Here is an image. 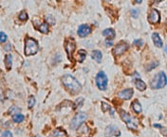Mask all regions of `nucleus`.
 I'll return each mask as SVG.
<instances>
[{
  "instance_id": "nucleus-17",
  "label": "nucleus",
  "mask_w": 167,
  "mask_h": 137,
  "mask_svg": "<svg viewBox=\"0 0 167 137\" xmlns=\"http://www.w3.org/2000/svg\"><path fill=\"white\" fill-rule=\"evenodd\" d=\"M91 58L93 59L94 61H96L97 63H101L102 58H103V54L101 51L99 50H93L91 53Z\"/></svg>"
},
{
  "instance_id": "nucleus-7",
  "label": "nucleus",
  "mask_w": 167,
  "mask_h": 137,
  "mask_svg": "<svg viewBox=\"0 0 167 137\" xmlns=\"http://www.w3.org/2000/svg\"><path fill=\"white\" fill-rule=\"evenodd\" d=\"M75 46H76V43L72 38H69L66 40L65 47H66V50L67 52V57H69L70 60H71V55H72L73 51L75 50Z\"/></svg>"
},
{
  "instance_id": "nucleus-1",
  "label": "nucleus",
  "mask_w": 167,
  "mask_h": 137,
  "mask_svg": "<svg viewBox=\"0 0 167 137\" xmlns=\"http://www.w3.org/2000/svg\"><path fill=\"white\" fill-rule=\"evenodd\" d=\"M61 80H62V83L64 84V86L71 94H77V93H79L82 90V85L71 75H65Z\"/></svg>"
},
{
  "instance_id": "nucleus-16",
  "label": "nucleus",
  "mask_w": 167,
  "mask_h": 137,
  "mask_svg": "<svg viewBox=\"0 0 167 137\" xmlns=\"http://www.w3.org/2000/svg\"><path fill=\"white\" fill-rule=\"evenodd\" d=\"M152 40L155 46L157 47H162V40L160 39V37L158 33H153L152 34Z\"/></svg>"
},
{
  "instance_id": "nucleus-24",
  "label": "nucleus",
  "mask_w": 167,
  "mask_h": 137,
  "mask_svg": "<svg viewBox=\"0 0 167 137\" xmlns=\"http://www.w3.org/2000/svg\"><path fill=\"white\" fill-rule=\"evenodd\" d=\"M35 104V97L33 96H30L29 97V101H28V106H29V108H32L33 106Z\"/></svg>"
},
{
  "instance_id": "nucleus-33",
  "label": "nucleus",
  "mask_w": 167,
  "mask_h": 137,
  "mask_svg": "<svg viewBox=\"0 0 167 137\" xmlns=\"http://www.w3.org/2000/svg\"><path fill=\"white\" fill-rule=\"evenodd\" d=\"M131 13L134 17H138V14H139V11L138 10H131Z\"/></svg>"
},
{
  "instance_id": "nucleus-29",
  "label": "nucleus",
  "mask_w": 167,
  "mask_h": 137,
  "mask_svg": "<svg viewBox=\"0 0 167 137\" xmlns=\"http://www.w3.org/2000/svg\"><path fill=\"white\" fill-rule=\"evenodd\" d=\"M1 137H12V134L10 130H5V132L2 133Z\"/></svg>"
},
{
  "instance_id": "nucleus-8",
  "label": "nucleus",
  "mask_w": 167,
  "mask_h": 137,
  "mask_svg": "<svg viewBox=\"0 0 167 137\" xmlns=\"http://www.w3.org/2000/svg\"><path fill=\"white\" fill-rule=\"evenodd\" d=\"M128 45L125 42H122V43H119L118 45H117L114 49H113V54L117 55V56H119V55H122L125 53L127 49H128Z\"/></svg>"
},
{
  "instance_id": "nucleus-3",
  "label": "nucleus",
  "mask_w": 167,
  "mask_h": 137,
  "mask_svg": "<svg viewBox=\"0 0 167 137\" xmlns=\"http://www.w3.org/2000/svg\"><path fill=\"white\" fill-rule=\"evenodd\" d=\"M166 84H167V77L165 73L159 72L154 77L150 85H151V88L153 89H162Z\"/></svg>"
},
{
  "instance_id": "nucleus-2",
  "label": "nucleus",
  "mask_w": 167,
  "mask_h": 137,
  "mask_svg": "<svg viewBox=\"0 0 167 137\" xmlns=\"http://www.w3.org/2000/svg\"><path fill=\"white\" fill-rule=\"evenodd\" d=\"M120 115H121V117L122 119L125 122L126 126L128 129H130L132 130H136L139 126V121L137 118L133 117L132 115H130L128 113L125 112L123 110H120Z\"/></svg>"
},
{
  "instance_id": "nucleus-5",
  "label": "nucleus",
  "mask_w": 167,
  "mask_h": 137,
  "mask_svg": "<svg viewBox=\"0 0 167 137\" xmlns=\"http://www.w3.org/2000/svg\"><path fill=\"white\" fill-rule=\"evenodd\" d=\"M107 82H108V79L107 77L106 73L104 71H100L96 76V84L97 87L100 90H106L107 88Z\"/></svg>"
},
{
  "instance_id": "nucleus-32",
  "label": "nucleus",
  "mask_w": 167,
  "mask_h": 137,
  "mask_svg": "<svg viewBox=\"0 0 167 137\" xmlns=\"http://www.w3.org/2000/svg\"><path fill=\"white\" fill-rule=\"evenodd\" d=\"M134 45H139L140 46H143V41H141V40H136L134 42Z\"/></svg>"
},
{
  "instance_id": "nucleus-31",
  "label": "nucleus",
  "mask_w": 167,
  "mask_h": 137,
  "mask_svg": "<svg viewBox=\"0 0 167 137\" xmlns=\"http://www.w3.org/2000/svg\"><path fill=\"white\" fill-rule=\"evenodd\" d=\"M4 49L6 51H11V43H7V45H5V46H4Z\"/></svg>"
},
{
  "instance_id": "nucleus-18",
  "label": "nucleus",
  "mask_w": 167,
  "mask_h": 137,
  "mask_svg": "<svg viewBox=\"0 0 167 137\" xmlns=\"http://www.w3.org/2000/svg\"><path fill=\"white\" fill-rule=\"evenodd\" d=\"M135 85H136V88H137L138 90H140V91H144L146 89V84L141 79H137V80H136Z\"/></svg>"
},
{
  "instance_id": "nucleus-25",
  "label": "nucleus",
  "mask_w": 167,
  "mask_h": 137,
  "mask_svg": "<svg viewBox=\"0 0 167 137\" xmlns=\"http://www.w3.org/2000/svg\"><path fill=\"white\" fill-rule=\"evenodd\" d=\"M46 23L47 24H49V25H54L55 24V19L53 18V16L47 15L46 16Z\"/></svg>"
},
{
  "instance_id": "nucleus-11",
  "label": "nucleus",
  "mask_w": 167,
  "mask_h": 137,
  "mask_svg": "<svg viewBox=\"0 0 167 137\" xmlns=\"http://www.w3.org/2000/svg\"><path fill=\"white\" fill-rule=\"evenodd\" d=\"M91 32V28L88 25H81L78 28V35L80 37H86Z\"/></svg>"
},
{
  "instance_id": "nucleus-26",
  "label": "nucleus",
  "mask_w": 167,
  "mask_h": 137,
  "mask_svg": "<svg viewBox=\"0 0 167 137\" xmlns=\"http://www.w3.org/2000/svg\"><path fill=\"white\" fill-rule=\"evenodd\" d=\"M19 19H20L21 21H24V22L28 20V14H27V12L25 11V10H23V11L20 12V14H19Z\"/></svg>"
},
{
  "instance_id": "nucleus-9",
  "label": "nucleus",
  "mask_w": 167,
  "mask_h": 137,
  "mask_svg": "<svg viewBox=\"0 0 167 137\" xmlns=\"http://www.w3.org/2000/svg\"><path fill=\"white\" fill-rule=\"evenodd\" d=\"M160 20V13L156 9H153L148 15V21L151 24H158Z\"/></svg>"
},
{
  "instance_id": "nucleus-30",
  "label": "nucleus",
  "mask_w": 167,
  "mask_h": 137,
  "mask_svg": "<svg viewBox=\"0 0 167 137\" xmlns=\"http://www.w3.org/2000/svg\"><path fill=\"white\" fill-rule=\"evenodd\" d=\"M83 102H84V98H82V97L78 98L77 102H75V106H76V108H77V106H79V107H81L82 104H83Z\"/></svg>"
},
{
  "instance_id": "nucleus-12",
  "label": "nucleus",
  "mask_w": 167,
  "mask_h": 137,
  "mask_svg": "<svg viewBox=\"0 0 167 137\" xmlns=\"http://www.w3.org/2000/svg\"><path fill=\"white\" fill-rule=\"evenodd\" d=\"M133 96V90L131 88L129 89H125L121 91L119 94H118V97L122 99H125V100H127V99H130Z\"/></svg>"
},
{
  "instance_id": "nucleus-28",
  "label": "nucleus",
  "mask_w": 167,
  "mask_h": 137,
  "mask_svg": "<svg viewBox=\"0 0 167 137\" xmlns=\"http://www.w3.org/2000/svg\"><path fill=\"white\" fill-rule=\"evenodd\" d=\"M7 35H6L3 31H1L0 32V42L1 43H4V42H6V40H7Z\"/></svg>"
},
{
  "instance_id": "nucleus-14",
  "label": "nucleus",
  "mask_w": 167,
  "mask_h": 137,
  "mask_svg": "<svg viewBox=\"0 0 167 137\" xmlns=\"http://www.w3.org/2000/svg\"><path fill=\"white\" fill-rule=\"evenodd\" d=\"M48 137H67V134L63 129H56L49 134Z\"/></svg>"
},
{
  "instance_id": "nucleus-23",
  "label": "nucleus",
  "mask_w": 167,
  "mask_h": 137,
  "mask_svg": "<svg viewBox=\"0 0 167 137\" xmlns=\"http://www.w3.org/2000/svg\"><path fill=\"white\" fill-rule=\"evenodd\" d=\"M38 29L40 30V31L42 32V33H48V29H49V28H48V24H47V23H42L40 26L38 27Z\"/></svg>"
},
{
  "instance_id": "nucleus-15",
  "label": "nucleus",
  "mask_w": 167,
  "mask_h": 137,
  "mask_svg": "<svg viewBox=\"0 0 167 137\" xmlns=\"http://www.w3.org/2000/svg\"><path fill=\"white\" fill-rule=\"evenodd\" d=\"M103 35L104 37H107V40H113L114 39V37L116 35L115 31H114V29L112 28H107V29H104V31H103Z\"/></svg>"
},
{
  "instance_id": "nucleus-4",
  "label": "nucleus",
  "mask_w": 167,
  "mask_h": 137,
  "mask_svg": "<svg viewBox=\"0 0 167 137\" xmlns=\"http://www.w3.org/2000/svg\"><path fill=\"white\" fill-rule=\"evenodd\" d=\"M39 46L38 42L32 38H28L25 40V54L27 56L29 55H35L38 52Z\"/></svg>"
},
{
  "instance_id": "nucleus-19",
  "label": "nucleus",
  "mask_w": 167,
  "mask_h": 137,
  "mask_svg": "<svg viewBox=\"0 0 167 137\" xmlns=\"http://www.w3.org/2000/svg\"><path fill=\"white\" fill-rule=\"evenodd\" d=\"M86 58V51L84 50V49H80L78 50V53H77V60L79 63H83L84 60Z\"/></svg>"
},
{
  "instance_id": "nucleus-21",
  "label": "nucleus",
  "mask_w": 167,
  "mask_h": 137,
  "mask_svg": "<svg viewBox=\"0 0 167 137\" xmlns=\"http://www.w3.org/2000/svg\"><path fill=\"white\" fill-rule=\"evenodd\" d=\"M131 106H132V109L134 110V112L136 114H140L141 112V104H140V102L138 101V100H135V101H133L132 102V104H131Z\"/></svg>"
},
{
  "instance_id": "nucleus-22",
  "label": "nucleus",
  "mask_w": 167,
  "mask_h": 137,
  "mask_svg": "<svg viewBox=\"0 0 167 137\" xmlns=\"http://www.w3.org/2000/svg\"><path fill=\"white\" fill-rule=\"evenodd\" d=\"M24 119H25V116L21 114H15L14 116H12V120H14L15 123H21V122H23Z\"/></svg>"
},
{
  "instance_id": "nucleus-34",
  "label": "nucleus",
  "mask_w": 167,
  "mask_h": 137,
  "mask_svg": "<svg viewBox=\"0 0 167 137\" xmlns=\"http://www.w3.org/2000/svg\"><path fill=\"white\" fill-rule=\"evenodd\" d=\"M164 51H165V53L167 54V46H166V47L164 48Z\"/></svg>"
},
{
  "instance_id": "nucleus-10",
  "label": "nucleus",
  "mask_w": 167,
  "mask_h": 137,
  "mask_svg": "<svg viewBox=\"0 0 167 137\" xmlns=\"http://www.w3.org/2000/svg\"><path fill=\"white\" fill-rule=\"evenodd\" d=\"M106 136L107 137H111V136H120L121 133L120 130H118V128H117L116 126H113V125H110L107 128L106 130Z\"/></svg>"
},
{
  "instance_id": "nucleus-6",
  "label": "nucleus",
  "mask_w": 167,
  "mask_h": 137,
  "mask_svg": "<svg viewBox=\"0 0 167 137\" xmlns=\"http://www.w3.org/2000/svg\"><path fill=\"white\" fill-rule=\"evenodd\" d=\"M86 119V115L84 113H78L75 116L73 117V119L71 120L70 127L71 129L75 130L78 127H80L84 123V121Z\"/></svg>"
},
{
  "instance_id": "nucleus-27",
  "label": "nucleus",
  "mask_w": 167,
  "mask_h": 137,
  "mask_svg": "<svg viewBox=\"0 0 167 137\" xmlns=\"http://www.w3.org/2000/svg\"><path fill=\"white\" fill-rule=\"evenodd\" d=\"M102 106H103V111L104 112H107V111H109L111 110V107L108 103H106V102H102Z\"/></svg>"
},
{
  "instance_id": "nucleus-13",
  "label": "nucleus",
  "mask_w": 167,
  "mask_h": 137,
  "mask_svg": "<svg viewBox=\"0 0 167 137\" xmlns=\"http://www.w3.org/2000/svg\"><path fill=\"white\" fill-rule=\"evenodd\" d=\"M90 133V130L86 125H82L81 128L78 130V136L79 137H88Z\"/></svg>"
},
{
  "instance_id": "nucleus-20",
  "label": "nucleus",
  "mask_w": 167,
  "mask_h": 137,
  "mask_svg": "<svg viewBox=\"0 0 167 137\" xmlns=\"http://www.w3.org/2000/svg\"><path fill=\"white\" fill-rule=\"evenodd\" d=\"M5 64H6V68H7L8 70H11V64H12V56L11 54L6 55V57H5Z\"/></svg>"
}]
</instances>
